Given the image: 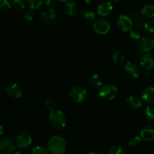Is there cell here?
<instances>
[{"mask_svg": "<svg viewBox=\"0 0 154 154\" xmlns=\"http://www.w3.org/2000/svg\"><path fill=\"white\" fill-rule=\"evenodd\" d=\"M34 15L35 14L33 12V11L32 9H30V10L27 11L25 12V14H24V18L27 20H32L33 19V17H34Z\"/></svg>", "mask_w": 154, "mask_h": 154, "instance_id": "cell-34", "label": "cell"}, {"mask_svg": "<svg viewBox=\"0 0 154 154\" xmlns=\"http://www.w3.org/2000/svg\"><path fill=\"white\" fill-rule=\"evenodd\" d=\"M143 27H144L146 31L154 34V20H150L145 23Z\"/></svg>", "mask_w": 154, "mask_h": 154, "instance_id": "cell-30", "label": "cell"}, {"mask_svg": "<svg viewBox=\"0 0 154 154\" xmlns=\"http://www.w3.org/2000/svg\"><path fill=\"white\" fill-rule=\"evenodd\" d=\"M111 2H119L120 0H110Z\"/></svg>", "mask_w": 154, "mask_h": 154, "instance_id": "cell-40", "label": "cell"}, {"mask_svg": "<svg viewBox=\"0 0 154 154\" xmlns=\"http://www.w3.org/2000/svg\"><path fill=\"white\" fill-rule=\"evenodd\" d=\"M88 154H102V153H100V152H98V151H92V152H91V153H89Z\"/></svg>", "mask_w": 154, "mask_h": 154, "instance_id": "cell-38", "label": "cell"}, {"mask_svg": "<svg viewBox=\"0 0 154 154\" xmlns=\"http://www.w3.org/2000/svg\"><path fill=\"white\" fill-rule=\"evenodd\" d=\"M94 1H95V0H85V2L87 4H91V3L94 2Z\"/></svg>", "mask_w": 154, "mask_h": 154, "instance_id": "cell-35", "label": "cell"}, {"mask_svg": "<svg viewBox=\"0 0 154 154\" xmlns=\"http://www.w3.org/2000/svg\"><path fill=\"white\" fill-rule=\"evenodd\" d=\"M140 137L145 141H151L154 140V127L145 126L140 130Z\"/></svg>", "mask_w": 154, "mask_h": 154, "instance_id": "cell-15", "label": "cell"}, {"mask_svg": "<svg viewBox=\"0 0 154 154\" xmlns=\"http://www.w3.org/2000/svg\"><path fill=\"white\" fill-rule=\"evenodd\" d=\"M113 60L116 65H122L125 63V56L120 52H116L113 55Z\"/></svg>", "mask_w": 154, "mask_h": 154, "instance_id": "cell-22", "label": "cell"}, {"mask_svg": "<svg viewBox=\"0 0 154 154\" xmlns=\"http://www.w3.org/2000/svg\"><path fill=\"white\" fill-rule=\"evenodd\" d=\"M118 94V89L113 84H107L102 85L99 88L98 95L101 99L107 101H111L116 97Z\"/></svg>", "mask_w": 154, "mask_h": 154, "instance_id": "cell-3", "label": "cell"}, {"mask_svg": "<svg viewBox=\"0 0 154 154\" xmlns=\"http://www.w3.org/2000/svg\"><path fill=\"white\" fill-rule=\"evenodd\" d=\"M43 0H27V4L30 9H37L42 6Z\"/></svg>", "mask_w": 154, "mask_h": 154, "instance_id": "cell-23", "label": "cell"}, {"mask_svg": "<svg viewBox=\"0 0 154 154\" xmlns=\"http://www.w3.org/2000/svg\"><path fill=\"white\" fill-rule=\"evenodd\" d=\"M40 18L45 23H53L55 22L57 19V14H56L55 11L46 9L40 14Z\"/></svg>", "mask_w": 154, "mask_h": 154, "instance_id": "cell-14", "label": "cell"}, {"mask_svg": "<svg viewBox=\"0 0 154 154\" xmlns=\"http://www.w3.org/2000/svg\"><path fill=\"white\" fill-rule=\"evenodd\" d=\"M45 107L47 108V109L48 111H50L51 112L52 111H55L57 110V103H56L54 99H48L45 101Z\"/></svg>", "mask_w": 154, "mask_h": 154, "instance_id": "cell-24", "label": "cell"}, {"mask_svg": "<svg viewBox=\"0 0 154 154\" xmlns=\"http://www.w3.org/2000/svg\"><path fill=\"white\" fill-rule=\"evenodd\" d=\"M48 149L51 154H63L66 149V141L60 135H53L48 139Z\"/></svg>", "mask_w": 154, "mask_h": 154, "instance_id": "cell-1", "label": "cell"}, {"mask_svg": "<svg viewBox=\"0 0 154 154\" xmlns=\"http://www.w3.org/2000/svg\"><path fill=\"white\" fill-rule=\"evenodd\" d=\"M13 154H26L24 151H21V150H19V151L14 152Z\"/></svg>", "mask_w": 154, "mask_h": 154, "instance_id": "cell-36", "label": "cell"}, {"mask_svg": "<svg viewBox=\"0 0 154 154\" xmlns=\"http://www.w3.org/2000/svg\"><path fill=\"white\" fill-rule=\"evenodd\" d=\"M117 27L122 32H130L133 27L132 20L127 15H120L118 17Z\"/></svg>", "mask_w": 154, "mask_h": 154, "instance_id": "cell-7", "label": "cell"}, {"mask_svg": "<svg viewBox=\"0 0 154 154\" xmlns=\"http://www.w3.org/2000/svg\"><path fill=\"white\" fill-rule=\"evenodd\" d=\"M154 48V39L149 36L140 38L137 43V49L142 53H146L152 51Z\"/></svg>", "mask_w": 154, "mask_h": 154, "instance_id": "cell-6", "label": "cell"}, {"mask_svg": "<svg viewBox=\"0 0 154 154\" xmlns=\"http://www.w3.org/2000/svg\"><path fill=\"white\" fill-rule=\"evenodd\" d=\"M11 4L8 0H0V11H8L11 8Z\"/></svg>", "mask_w": 154, "mask_h": 154, "instance_id": "cell-29", "label": "cell"}, {"mask_svg": "<svg viewBox=\"0 0 154 154\" xmlns=\"http://www.w3.org/2000/svg\"><path fill=\"white\" fill-rule=\"evenodd\" d=\"M32 154H48V153L45 147L36 146L32 150Z\"/></svg>", "mask_w": 154, "mask_h": 154, "instance_id": "cell-31", "label": "cell"}, {"mask_svg": "<svg viewBox=\"0 0 154 154\" xmlns=\"http://www.w3.org/2000/svg\"><path fill=\"white\" fill-rule=\"evenodd\" d=\"M153 147H154V144H153Z\"/></svg>", "mask_w": 154, "mask_h": 154, "instance_id": "cell-41", "label": "cell"}, {"mask_svg": "<svg viewBox=\"0 0 154 154\" xmlns=\"http://www.w3.org/2000/svg\"><path fill=\"white\" fill-rule=\"evenodd\" d=\"M57 1L60 2H62V3H67V2H69V0H57Z\"/></svg>", "mask_w": 154, "mask_h": 154, "instance_id": "cell-37", "label": "cell"}, {"mask_svg": "<svg viewBox=\"0 0 154 154\" xmlns=\"http://www.w3.org/2000/svg\"><path fill=\"white\" fill-rule=\"evenodd\" d=\"M32 144V137L28 133L20 134L16 138V145L20 148H26Z\"/></svg>", "mask_w": 154, "mask_h": 154, "instance_id": "cell-12", "label": "cell"}, {"mask_svg": "<svg viewBox=\"0 0 154 154\" xmlns=\"http://www.w3.org/2000/svg\"><path fill=\"white\" fill-rule=\"evenodd\" d=\"M87 91L81 86H74L69 90V96L76 103H81L85 99Z\"/></svg>", "mask_w": 154, "mask_h": 154, "instance_id": "cell-5", "label": "cell"}, {"mask_svg": "<svg viewBox=\"0 0 154 154\" xmlns=\"http://www.w3.org/2000/svg\"><path fill=\"white\" fill-rule=\"evenodd\" d=\"M113 11V5L110 1H103L100 3L97 8V11L100 16L107 17Z\"/></svg>", "mask_w": 154, "mask_h": 154, "instance_id": "cell-10", "label": "cell"}, {"mask_svg": "<svg viewBox=\"0 0 154 154\" xmlns=\"http://www.w3.org/2000/svg\"><path fill=\"white\" fill-rule=\"evenodd\" d=\"M140 67L146 72L151 70L154 67V57L152 54H145L140 60Z\"/></svg>", "mask_w": 154, "mask_h": 154, "instance_id": "cell-13", "label": "cell"}, {"mask_svg": "<svg viewBox=\"0 0 154 154\" xmlns=\"http://www.w3.org/2000/svg\"><path fill=\"white\" fill-rule=\"evenodd\" d=\"M12 7L18 11H21L25 8V5L22 0H14L12 2Z\"/></svg>", "mask_w": 154, "mask_h": 154, "instance_id": "cell-25", "label": "cell"}, {"mask_svg": "<svg viewBox=\"0 0 154 154\" xmlns=\"http://www.w3.org/2000/svg\"><path fill=\"white\" fill-rule=\"evenodd\" d=\"M91 87L95 89H99L102 86V79L98 75H94L89 80Z\"/></svg>", "mask_w": 154, "mask_h": 154, "instance_id": "cell-20", "label": "cell"}, {"mask_svg": "<svg viewBox=\"0 0 154 154\" xmlns=\"http://www.w3.org/2000/svg\"><path fill=\"white\" fill-rule=\"evenodd\" d=\"M2 132H3V128H2V126L1 125H0V135H1L2 134Z\"/></svg>", "mask_w": 154, "mask_h": 154, "instance_id": "cell-39", "label": "cell"}, {"mask_svg": "<svg viewBox=\"0 0 154 154\" xmlns=\"http://www.w3.org/2000/svg\"><path fill=\"white\" fill-rule=\"evenodd\" d=\"M127 105H128V107L133 108V109H137V108H140L142 105L141 101L139 99H137V97H134V96H130L128 99H127Z\"/></svg>", "mask_w": 154, "mask_h": 154, "instance_id": "cell-18", "label": "cell"}, {"mask_svg": "<svg viewBox=\"0 0 154 154\" xmlns=\"http://www.w3.org/2000/svg\"><path fill=\"white\" fill-rule=\"evenodd\" d=\"M140 14L144 17L148 19H152L154 17V5H146L142 8Z\"/></svg>", "mask_w": 154, "mask_h": 154, "instance_id": "cell-17", "label": "cell"}, {"mask_svg": "<svg viewBox=\"0 0 154 154\" xmlns=\"http://www.w3.org/2000/svg\"><path fill=\"white\" fill-rule=\"evenodd\" d=\"M142 99L148 105L154 104V87H148L143 90Z\"/></svg>", "mask_w": 154, "mask_h": 154, "instance_id": "cell-16", "label": "cell"}, {"mask_svg": "<svg viewBox=\"0 0 154 154\" xmlns=\"http://www.w3.org/2000/svg\"><path fill=\"white\" fill-rule=\"evenodd\" d=\"M6 92L11 98L14 99H20L22 96V90L16 83H10L6 87Z\"/></svg>", "mask_w": 154, "mask_h": 154, "instance_id": "cell-11", "label": "cell"}, {"mask_svg": "<svg viewBox=\"0 0 154 154\" xmlns=\"http://www.w3.org/2000/svg\"><path fill=\"white\" fill-rule=\"evenodd\" d=\"M49 122L51 126H53L55 129H62L66 126V116L61 111L55 110L50 114Z\"/></svg>", "mask_w": 154, "mask_h": 154, "instance_id": "cell-2", "label": "cell"}, {"mask_svg": "<svg viewBox=\"0 0 154 154\" xmlns=\"http://www.w3.org/2000/svg\"><path fill=\"white\" fill-rule=\"evenodd\" d=\"M110 29V24L107 20L104 17L98 18L93 23V30L98 35H105Z\"/></svg>", "mask_w": 154, "mask_h": 154, "instance_id": "cell-4", "label": "cell"}, {"mask_svg": "<svg viewBox=\"0 0 154 154\" xmlns=\"http://www.w3.org/2000/svg\"><path fill=\"white\" fill-rule=\"evenodd\" d=\"M66 12L67 15L71 17L75 16L78 12V6L73 2H69L66 3Z\"/></svg>", "mask_w": 154, "mask_h": 154, "instance_id": "cell-19", "label": "cell"}, {"mask_svg": "<svg viewBox=\"0 0 154 154\" xmlns=\"http://www.w3.org/2000/svg\"><path fill=\"white\" fill-rule=\"evenodd\" d=\"M108 154H124L123 148L120 145H113L109 149Z\"/></svg>", "mask_w": 154, "mask_h": 154, "instance_id": "cell-26", "label": "cell"}, {"mask_svg": "<svg viewBox=\"0 0 154 154\" xmlns=\"http://www.w3.org/2000/svg\"><path fill=\"white\" fill-rule=\"evenodd\" d=\"M125 72L130 78H137L140 75V66L134 62L129 61L125 64Z\"/></svg>", "mask_w": 154, "mask_h": 154, "instance_id": "cell-9", "label": "cell"}, {"mask_svg": "<svg viewBox=\"0 0 154 154\" xmlns=\"http://www.w3.org/2000/svg\"><path fill=\"white\" fill-rule=\"evenodd\" d=\"M143 114L146 120H149V121H154V107H146L143 111Z\"/></svg>", "mask_w": 154, "mask_h": 154, "instance_id": "cell-21", "label": "cell"}, {"mask_svg": "<svg viewBox=\"0 0 154 154\" xmlns=\"http://www.w3.org/2000/svg\"><path fill=\"white\" fill-rule=\"evenodd\" d=\"M15 150L13 140L9 138L0 139V154H11Z\"/></svg>", "mask_w": 154, "mask_h": 154, "instance_id": "cell-8", "label": "cell"}, {"mask_svg": "<svg viewBox=\"0 0 154 154\" xmlns=\"http://www.w3.org/2000/svg\"><path fill=\"white\" fill-rule=\"evenodd\" d=\"M82 17L86 21H92L95 19L96 14H95V13L93 11L87 10L83 13Z\"/></svg>", "mask_w": 154, "mask_h": 154, "instance_id": "cell-27", "label": "cell"}, {"mask_svg": "<svg viewBox=\"0 0 154 154\" xmlns=\"http://www.w3.org/2000/svg\"><path fill=\"white\" fill-rule=\"evenodd\" d=\"M141 141H142L141 138H140V136L136 135V136L132 137V138L130 139L129 142H128V144H129L130 147H137V146L140 145V143H141Z\"/></svg>", "mask_w": 154, "mask_h": 154, "instance_id": "cell-28", "label": "cell"}, {"mask_svg": "<svg viewBox=\"0 0 154 154\" xmlns=\"http://www.w3.org/2000/svg\"><path fill=\"white\" fill-rule=\"evenodd\" d=\"M130 35L133 39L139 40L140 38V31L134 29H131V30L130 31Z\"/></svg>", "mask_w": 154, "mask_h": 154, "instance_id": "cell-33", "label": "cell"}, {"mask_svg": "<svg viewBox=\"0 0 154 154\" xmlns=\"http://www.w3.org/2000/svg\"><path fill=\"white\" fill-rule=\"evenodd\" d=\"M45 5H46L47 9L55 11L57 8V0H46Z\"/></svg>", "mask_w": 154, "mask_h": 154, "instance_id": "cell-32", "label": "cell"}]
</instances>
